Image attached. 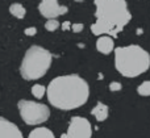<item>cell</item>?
Returning <instances> with one entry per match:
<instances>
[{
	"instance_id": "52a82bcc",
	"label": "cell",
	"mask_w": 150,
	"mask_h": 138,
	"mask_svg": "<svg viewBox=\"0 0 150 138\" xmlns=\"http://www.w3.org/2000/svg\"><path fill=\"white\" fill-rule=\"evenodd\" d=\"M38 11L45 18H57L67 13L69 8L61 5L58 0H41L38 5Z\"/></svg>"
},
{
	"instance_id": "7a4b0ae2",
	"label": "cell",
	"mask_w": 150,
	"mask_h": 138,
	"mask_svg": "<svg viewBox=\"0 0 150 138\" xmlns=\"http://www.w3.org/2000/svg\"><path fill=\"white\" fill-rule=\"evenodd\" d=\"M96 7V21L91 25V32L95 36L117 37L132 20L125 0H93Z\"/></svg>"
},
{
	"instance_id": "7c38bea8",
	"label": "cell",
	"mask_w": 150,
	"mask_h": 138,
	"mask_svg": "<svg viewBox=\"0 0 150 138\" xmlns=\"http://www.w3.org/2000/svg\"><path fill=\"white\" fill-rule=\"evenodd\" d=\"M9 13L16 18H24L26 15V9L20 3H13L9 7Z\"/></svg>"
},
{
	"instance_id": "3957f363",
	"label": "cell",
	"mask_w": 150,
	"mask_h": 138,
	"mask_svg": "<svg viewBox=\"0 0 150 138\" xmlns=\"http://www.w3.org/2000/svg\"><path fill=\"white\" fill-rule=\"evenodd\" d=\"M115 67L125 78H136L150 67V54L138 45L115 49Z\"/></svg>"
},
{
	"instance_id": "6da1fadb",
	"label": "cell",
	"mask_w": 150,
	"mask_h": 138,
	"mask_svg": "<svg viewBox=\"0 0 150 138\" xmlns=\"http://www.w3.org/2000/svg\"><path fill=\"white\" fill-rule=\"evenodd\" d=\"M49 103L59 111H73L82 107L90 97L88 83L76 74L54 78L46 87Z\"/></svg>"
},
{
	"instance_id": "ffe728a7",
	"label": "cell",
	"mask_w": 150,
	"mask_h": 138,
	"mask_svg": "<svg viewBox=\"0 0 150 138\" xmlns=\"http://www.w3.org/2000/svg\"><path fill=\"white\" fill-rule=\"evenodd\" d=\"M61 138H71V137L69 136L67 133H66V134H62V136H61Z\"/></svg>"
},
{
	"instance_id": "8fae6325",
	"label": "cell",
	"mask_w": 150,
	"mask_h": 138,
	"mask_svg": "<svg viewBox=\"0 0 150 138\" xmlns=\"http://www.w3.org/2000/svg\"><path fill=\"white\" fill-rule=\"evenodd\" d=\"M28 138H55V136L50 129L40 126V128L33 129V130L29 133Z\"/></svg>"
},
{
	"instance_id": "ac0fdd59",
	"label": "cell",
	"mask_w": 150,
	"mask_h": 138,
	"mask_svg": "<svg viewBox=\"0 0 150 138\" xmlns=\"http://www.w3.org/2000/svg\"><path fill=\"white\" fill-rule=\"evenodd\" d=\"M83 28H84V26H83V24H73V25H71V30L73 32H75V33H79V32H82L83 30Z\"/></svg>"
},
{
	"instance_id": "4fadbf2b",
	"label": "cell",
	"mask_w": 150,
	"mask_h": 138,
	"mask_svg": "<svg viewBox=\"0 0 150 138\" xmlns=\"http://www.w3.org/2000/svg\"><path fill=\"white\" fill-rule=\"evenodd\" d=\"M32 95L36 99H41L44 97V95H46V87H44L42 84H34L32 87Z\"/></svg>"
},
{
	"instance_id": "30bf717a",
	"label": "cell",
	"mask_w": 150,
	"mask_h": 138,
	"mask_svg": "<svg viewBox=\"0 0 150 138\" xmlns=\"http://www.w3.org/2000/svg\"><path fill=\"white\" fill-rule=\"evenodd\" d=\"M91 115L95 117L96 121L103 123V121H105L107 118H108V116H109L108 105H105L104 103H98V104H96L95 107L91 109Z\"/></svg>"
},
{
	"instance_id": "5bb4252c",
	"label": "cell",
	"mask_w": 150,
	"mask_h": 138,
	"mask_svg": "<svg viewBox=\"0 0 150 138\" xmlns=\"http://www.w3.org/2000/svg\"><path fill=\"white\" fill-rule=\"evenodd\" d=\"M137 92L141 96H150V80H145L137 87Z\"/></svg>"
},
{
	"instance_id": "e0dca14e",
	"label": "cell",
	"mask_w": 150,
	"mask_h": 138,
	"mask_svg": "<svg viewBox=\"0 0 150 138\" xmlns=\"http://www.w3.org/2000/svg\"><path fill=\"white\" fill-rule=\"evenodd\" d=\"M24 34L28 37H33L37 34V28H34V26H30V28H26L25 30H24Z\"/></svg>"
},
{
	"instance_id": "d6986e66",
	"label": "cell",
	"mask_w": 150,
	"mask_h": 138,
	"mask_svg": "<svg viewBox=\"0 0 150 138\" xmlns=\"http://www.w3.org/2000/svg\"><path fill=\"white\" fill-rule=\"evenodd\" d=\"M62 29H63V30H69V29H71V24L69 23V21L63 23V24H62Z\"/></svg>"
},
{
	"instance_id": "2e32d148",
	"label": "cell",
	"mask_w": 150,
	"mask_h": 138,
	"mask_svg": "<svg viewBox=\"0 0 150 138\" xmlns=\"http://www.w3.org/2000/svg\"><path fill=\"white\" fill-rule=\"evenodd\" d=\"M109 91L112 92H119L122 89V84L120 83V82H112V83H109Z\"/></svg>"
},
{
	"instance_id": "ba28073f",
	"label": "cell",
	"mask_w": 150,
	"mask_h": 138,
	"mask_svg": "<svg viewBox=\"0 0 150 138\" xmlns=\"http://www.w3.org/2000/svg\"><path fill=\"white\" fill-rule=\"evenodd\" d=\"M0 138H24L20 128L7 118L0 117Z\"/></svg>"
},
{
	"instance_id": "9a60e30c",
	"label": "cell",
	"mask_w": 150,
	"mask_h": 138,
	"mask_svg": "<svg viewBox=\"0 0 150 138\" xmlns=\"http://www.w3.org/2000/svg\"><path fill=\"white\" fill-rule=\"evenodd\" d=\"M59 25L61 24L57 18H47V21L45 23V29H46L47 32H54L59 28Z\"/></svg>"
},
{
	"instance_id": "8992f818",
	"label": "cell",
	"mask_w": 150,
	"mask_h": 138,
	"mask_svg": "<svg viewBox=\"0 0 150 138\" xmlns=\"http://www.w3.org/2000/svg\"><path fill=\"white\" fill-rule=\"evenodd\" d=\"M67 134L71 138H91L92 137V125L86 117L74 116L69 123Z\"/></svg>"
},
{
	"instance_id": "5b68a950",
	"label": "cell",
	"mask_w": 150,
	"mask_h": 138,
	"mask_svg": "<svg viewBox=\"0 0 150 138\" xmlns=\"http://www.w3.org/2000/svg\"><path fill=\"white\" fill-rule=\"evenodd\" d=\"M17 109L26 125H41L50 117L49 107L33 100H20L17 103Z\"/></svg>"
},
{
	"instance_id": "277c9868",
	"label": "cell",
	"mask_w": 150,
	"mask_h": 138,
	"mask_svg": "<svg viewBox=\"0 0 150 138\" xmlns=\"http://www.w3.org/2000/svg\"><path fill=\"white\" fill-rule=\"evenodd\" d=\"M53 55L42 46H30L25 51L20 65V74L25 80L41 79L52 66Z\"/></svg>"
},
{
	"instance_id": "9c48e42d",
	"label": "cell",
	"mask_w": 150,
	"mask_h": 138,
	"mask_svg": "<svg viewBox=\"0 0 150 138\" xmlns=\"http://www.w3.org/2000/svg\"><path fill=\"white\" fill-rule=\"evenodd\" d=\"M96 49L99 53L104 55L111 54L112 51H115V42L113 38L111 36H100L96 41Z\"/></svg>"
}]
</instances>
